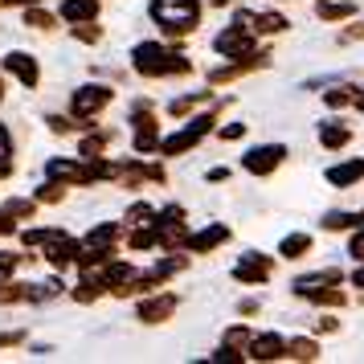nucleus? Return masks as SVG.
<instances>
[{
  "label": "nucleus",
  "mask_w": 364,
  "mask_h": 364,
  "mask_svg": "<svg viewBox=\"0 0 364 364\" xmlns=\"http://www.w3.org/2000/svg\"><path fill=\"white\" fill-rule=\"evenodd\" d=\"M25 4H29V0H25Z\"/></svg>",
  "instance_id": "30"
},
{
  "label": "nucleus",
  "mask_w": 364,
  "mask_h": 364,
  "mask_svg": "<svg viewBox=\"0 0 364 364\" xmlns=\"http://www.w3.org/2000/svg\"><path fill=\"white\" fill-rule=\"evenodd\" d=\"M250 352L258 360H279V356H287V340H279V336H258V340H250Z\"/></svg>",
  "instance_id": "9"
},
{
  "label": "nucleus",
  "mask_w": 364,
  "mask_h": 364,
  "mask_svg": "<svg viewBox=\"0 0 364 364\" xmlns=\"http://www.w3.org/2000/svg\"><path fill=\"white\" fill-rule=\"evenodd\" d=\"M172 307H176V299H172V295L148 299V303H139V319H148V323H160V319H164Z\"/></svg>",
  "instance_id": "11"
},
{
  "label": "nucleus",
  "mask_w": 364,
  "mask_h": 364,
  "mask_svg": "<svg viewBox=\"0 0 364 364\" xmlns=\"http://www.w3.org/2000/svg\"><path fill=\"white\" fill-rule=\"evenodd\" d=\"M352 225H364V209L360 213H328L323 217V230H352Z\"/></svg>",
  "instance_id": "16"
},
{
  "label": "nucleus",
  "mask_w": 364,
  "mask_h": 364,
  "mask_svg": "<svg viewBox=\"0 0 364 364\" xmlns=\"http://www.w3.org/2000/svg\"><path fill=\"white\" fill-rule=\"evenodd\" d=\"M95 13H99V0H66L62 4V17L66 21H95Z\"/></svg>",
  "instance_id": "12"
},
{
  "label": "nucleus",
  "mask_w": 364,
  "mask_h": 364,
  "mask_svg": "<svg viewBox=\"0 0 364 364\" xmlns=\"http://www.w3.org/2000/svg\"><path fill=\"white\" fill-rule=\"evenodd\" d=\"M319 17L323 21H340V17H352V4H348V0H340V4H319Z\"/></svg>",
  "instance_id": "17"
},
{
  "label": "nucleus",
  "mask_w": 364,
  "mask_h": 364,
  "mask_svg": "<svg viewBox=\"0 0 364 364\" xmlns=\"http://www.w3.org/2000/svg\"><path fill=\"white\" fill-rule=\"evenodd\" d=\"M209 127H213V115H197V119H193V123H188V127H184L181 135H172V139H164V156H176V151L193 148V144H197L200 135L209 132Z\"/></svg>",
  "instance_id": "3"
},
{
  "label": "nucleus",
  "mask_w": 364,
  "mask_h": 364,
  "mask_svg": "<svg viewBox=\"0 0 364 364\" xmlns=\"http://www.w3.org/2000/svg\"><path fill=\"white\" fill-rule=\"evenodd\" d=\"M213 4H225V0H213Z\"/></svg>",
  "instance_id": "29"
},
{
  "label": "nucleus",
  "mask_w": 364,
  "mask_h": 364,
  "mask_svg": "<svg viewBox=\"0 0 364 364\" xmlns=\"http://www.w3.org/2000/svg\"><path fill=\"white\" fill-rule=\"evenodd\" d=\"M4 66H9V74H17L25 86H37V62L29 58V53H9Z\"/></svg>",
  "instance_id": "8"
},
{
  "label": "nucleus",
  "mask_w": 364,
  "mask_h": 364,
  "mask_svg": "<svg viewBox=\"0 0 364 364\" xmlns=\"http://www.w3.org/2000/svg\"><path fill=\"white\" fill-rule=\"evenodd\" d=\"M266 270H270V262H266L262 254H246L242 262L233 266V274L242 282H266Z\"/></svg>",
  "instance_id": "7"
},
{
  "label": "nucleus",
  "mask_w": 364,
  "mask_h": 364,
  "mask_svg": "<svg viewBox=\"0 0 364 364\" xmlns=\"http://www.w3.org/2000/svg\"><path fill=\"white\" fill-rule=\"evenodd\" d=\"M323 282H340V270H323V274H311V279H299L295 295H311V291H319Z\"/></svg>",
  "instance_id": "15"
},
{
  "label": "nucleus",
  "mask_w": 364,
  "mask_h": 364,
  "mask_svg": "<svg viewBox=\"0 0 364 364\" xmlns=\"http://www.w3.org/2000/svg\"><path fill=\"white\" fill-rule=\"evenodd\" d=\"M4 217H9V213L0 209V233H9V230H13V221H4Z\"/></svg>",
  "instance_id": "26"
},
{
  "label": "nucleus",
  "mask_w": 364,
  "mask_h": 364,
  "mask_svg": "<svg viewBox=\"0 0 364 364\" xmlns=\"http://www.w3.org/2000/svg\"><path fill=\"white\" fill-rule=\"evenodd\" d=\"M352 254H356V258H364V230L352 237Z\"/></svg>",
  "instance_id": "25"
},
{
  "label": "nucleus",
  "mask_w": 364,
  "mask_h": 364,
  "mask_svg": "<svg viewBox=\"0 0 364 364\" xmlns=\"http://www.w3.org/2000/svg\"><path fill=\"white\" fill-rule=\"evenodd\" d=\"M323 144H328V148H344V144H348V127L328 123V127H323Z\"/></svg>",
  "instance_id": "18"
},
{
  "label": "nucleus",
  "mask_w": 364,
  "mask_h": 364,
  "mask_svg": "<svg viewBox=\"0 0 364 364\" xmlns=\"http://www.w3.org/2000/svg\"><path fill=\"white\" fill-rule=\"evenodd\" d=\"M307 250H311V237H307V233H291V237H282L279 254L282 258H303Z\"/></svg>",
  "instance_id": "14"
},
{
  "label": "nucleus",
  "mask_w": 364,
  "mask_h": 364,
  "mask_svg": "<svg viewBox=\"0 0 364 364\" xmlns=\"http://www.w3.org/2000/svg\"><path fill=\"white\" fill-rule=\"evenodd\" d=\"M111 102V90L107 86H82L78 95H74V115L86 119V115H95V111H102Z\"/></svg>",
  "instance_id": "4"
},
{
  "label": "nucleus",
  "mask_w": 364,
  "mask_h": 364,
  "mask_svg": "<svg viewBox=\"0 0 364 364\" xmlns=\"http://www.w3.org/2000/svg\"><path fill=\"white\" fill-rule=\"evenodd\" d=\"M213 46H217V53H225V58H242V53L250 50V33L237 25V21H233V29H225Z\"/></svg>",
  "instance_id": "6"
},
{
  "label": "nucleus",
  "mask_w": 364,
  "mask_h": 364,
  "mask_svg": "<svg viewBox=\"0 0 364 364\" xmlns=\"http://www.w3.org/2000/svg\"><path fill=\"white\" fill-rule=\"evenodd\" d=\"M282 156H287V148H282V144H274V148H254L246 160H242V164H246V172H258V176H266V172H274V168H279Z\"/></svg>",
  "instance_id": "5"
},
{
  "label": "nucleus",
  "mask_w": 364,
  "mask_h": 364,
  "mask_svg": "<svg viewBox=\"0 0 364 364\" xmlns=\"http://www.w3.org/2000/svg\"><path fill=\"white\" fill-rule=\"evenodd\" d=\"M348 99H352V95H348V90H331V95H328V102H331V107H344Z\"/></svg>",
  "instance_id": "24"
},
{
  "label": "nucleus",
  "mask_w": 364,
  "mask_h": 364,
  "mask_svg": "<svg viewBox=\"0 0 364 364\" xmlns=\"http://www.w3.org/2000/svg\"><path fill=\"white\" fill-rule=\"evenodd\" d=\"M246 132V123H230V127H225V132H221V139H237V135Z\"/></svg>",
  "instance_id": "23"
},
{
  "label": "nucleus",
  "mask_w": 364,
  "mask_h": 364,
  "mask_svg": "<svg viewBox=\"0 0 364 364\" xmlns=\"http://www.w3.org/2000/svg\"><path fill=\"white\" fill-rule=\"evenodd\" d=\"M17 270V254H0V282Z\"/></svg>",
  "instance_id": "21"
},
{
  "label": "nucleus",
  "mask_w": 364,
  "mask_h": 364,
  "mask_svg": "<svg viewBox=\"0 0 364 364\" xmlns=\"http://www.w3.org/2000/svg\"><path fill=\"white\" fill-rule=\"evenodd\" d=\"M364 176V160H352V164H336L328 168V181L340 184V188H348V184H356Z\"/></svg>",
  "instance_id": "10"
},
{
  "label": "nucleus",
  "mask_w": 364,
  "mask_h": 364,
  "mask_svg": "<svg viewBox=\"0 0 364 364\" xmlns=\"http://www.w3.org/2000/svg\"><path fill=\"white\" fill-rule=\"evenodd\" d=\"M9 172V132L0 127V176Z\"/></svg>",
  "instance_id": "22"
},
{
  "label": "nucleus",
  "mask_w": 364,
  "mask_h": 364,
  "mask_svg": "<svg viewBox=\"0 0 364 364\" xmlns=\"http://www.w3.org/2000/svg\"><path fill=\"white\" fill-rule=\"evenodd\" d=\"M356 102H360V111H364V95H360V99H356Z\"/></svg>",
  "instance_id": "28"
},
{
  "label": "nucleus",
  "mask_w": 364,
  "mask_h": 364,
  "mask_svg": "<svg viewBox=\"0 0 364 364\" xmlns=\"http://www.w3.org/2000/svg\"><path fill=\"white\" fill-rule=\"evenodd\" d=\"M151 21L164 25L168 33H188V29H197L200 9L197 0H151Z\"/></svg>",
  "instance_id": "1"
},
{
  "label": "nucleus",
  "mask_w": 364,
  "mask_h": 364,
  "mask_svg": "<svg viewBox=\"0 0 364 364\" xmlns=\"http://www.w3.org/2000/svg\"><path fill=\"white\" fill-rule=\"evenodd\" d=\"M352 282H356V287H364V270H356V274H352Z\"/></svg>",
  "instance_id": "27"
},
{
  "label": "nucleus",
  "mask_w": 364,
  "mask_h": 364,
  "mask_svg": "<svg viewBox=\"0 0 364 364\" xmlns=\"http://www.w3.org/2000/svg\"><path fill=\"white\" fill-rule=\"evenodd\" d=\"M135 70L148 74V78H160V74H184L188 62H181L172 50L164 46H135Z\"/></svg>",
  "instance_id": "2"
},
{
  "label": "nucleus",
  "mask_w": 364,
  "mask_h": 364,
  "mask_svg": "<svg viewBox=\"0 0 364 364\" xmlns=\"http://www.w3.org/2000/svg\"><path fill=\"white\" fill-rule=\"evenodd\" d=\"M230 233H225V225H213V230H200L197 237H188V250H209V246H221Z\"/></svg>",
  "instance_id": "13"
},
{
  "label": "nucleus",
  "mask_w": 364,
  "mask_h": 364,
  "mask_svg": "<svg viewBox=\"0 0 364 364\" xmlns=\"http://www.w3.org/2000/svg\"><path fill=\"white\" fill-rule=\"evenodd\" d=\"M25 21H29L33 29H50V25H53V17H50V13H41V9H29V13H25Z\"/></svg>",
  "instance_id": "20"
},
{
  "label": "nucleus",
  "mask_w": 364,
  "mask_h": 364,
  "mask_svg": "<svg viewBox=\"0 0 364 364\" xmlns=\"http://www.w3.org/2000/svg\"><path fill=\"white\" fill-rule=\"evenodd\" d=\"M291 356H299V360H315V352H319V348H315V340H291Z\"/></svg>",
  "instance_id": "19"
}]
</instances>
